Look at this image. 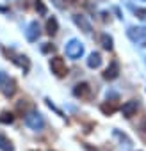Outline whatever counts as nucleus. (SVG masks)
<instances>
[{"mask_svg":"<svg viewBox=\"0 0 146 151\" xmlns=\"http://www.w3.org/2000/svg\"><path fill=\"white\" fill-rule=\"evenodd\" d=\"M38 36H39V25H38V22H32V23L29 25L27 39H29V41H36V39H38Z\"/></svg>","mask_w":146,"mask_h":151,"instance_id":"obj_11","label":"nucleus"},{"mask_svg":"<svg viewBox=\"0 0 146 151\" xmlns=\"http://www.w3.org/2000/svg\"><path fill=\"white\" fill-rule=\"evenodd\" d=\"M73 18H75V23H77L79 27H82V29H84V32H86V34H89V32H91V23L87 22V18H86L84 14H75Z\"/></svg>","mask_w":146,"mask_h":151,"instance_id":"obj_9","label":"nucleus"},{"mask_svg":"<svg viewBox=\"0 0 146 151\" xmlns=\"http://www.w3.org/2000/svg\"><path fill=\"white\" fill-rule=\"evenodd\" d=\"M36 9H38L41 14H46V7H45V4L41 2V0H36Z\"/></svg>","mask_w":146,"mask_h":151,"instance_id":"obj_16","label":"nucleus"},{"mask_svg":"<svg viewBox=\"0 0 146 151\" xmlns=\"http://www.w3.org/2000/svg\"><path fill=\"white\" fill-rule=\"evenodd\" d=\"M25 124L32 130H39V128H43L45 121H43V116L39 112H30L25 116Z\"/></svg>","mask_w":146,"mask_h":151,"instance_id":"obj_2","label":"nucleus"},{"mask_svg":"<svg viewBox=\"0 0 146 151\" xmlns=\"http://www.w3.org/2000/svg\"><path fill=\"white\" fill-rule=\"evenodd\" d=\"M102 64V55L100 53H91L89 59H87V66L89 68H100Z\"/></svg>","mask_w":146,"mask_h":151,"instance_id":"obj_13","label":"nucleus"},{"mask_svg":"<svg viewBox=\"0 0 146 151\" xmlns=\"http://www.w3.org/2000/svg\"><path fill=\"white\" fill-rule=\"evenodd\" d=\"M118 73H119V66H118L116 60H112L111 66L103 71V78L105 80H114V78H118Z\"/></svg>","mask_w":146,"mask_h":151,"instance_id":"obj_7","label":"nucleus"},{"mask_svg":"<svg viewBox=\"0 0 146 151\" xmlns=\"http://www.w3.org/2000/svg\"><path fill=\"white\" fill-rule=\"evenodd\" d=\"M50 69H52V73H55V77H59V78H62V77L68 75V66H66L62 57H52L50 59Z\"/></svg>","mask_w":146,"mask_h":151,"instance_id":"obj_1","label":"nucleus"},{"mask_svg":"<svg viewBox=\"0 0 146 151\" xmlns=\"http://www.w3.org/2000/svg\"><path fill=\"white\" fill-rule=\"evenodd\" d=\"M13 121H14V114H13V112H7V110H4L2 114H0V123L9 124V123H13Z\"/></svg>","mask_w":146,"mask_h":151,"instance_id":"obj_14","label":"nucleus"},{"mask_svg":"<svg viewBox=\"0 0 146 151\" xmlns=\"http://www.w3.org/2000/svg\"><path fill=\"white\" fill-rule=\"evenodd\" d=\"M0 89L4 91V94H6L7 98H11V96H13V94L16 93V82H14L13 78H9V77H7V80L4 82V86L0 87Z\"/></svg>","mask_w":146,"mask_h":151,"instance_id":"obj_8","label":"nucleus"},{"mask_svg":"<svg viewBox=\"0 0 146 151\" xmlns=\"http://www.w3.org/2000/svg\"><path fill=\"white\" fill-rule=\"evenodd\" d=\"M142 128H146V121H144V124H142Z\"/></svg>","mask_w":146,"mask_h":151,"instance_id":"obj_18","label":"nucleus"},{"mask_svg":"<svg viewBox=\"0 0 146 151\" xmlns=\"http://www.w3.org/2000/svg\"><path fill=\"white\" fill-rule=\"evenodd\" d=\"M73 93H75V96L80 98V100H91V96H93V87H91L87 82H82V84H77V86H75Z\"/></svg>","mask_w":146,"mask_h":151,"instance_id":"obj_4","label":"nucleus"},{"mask_svg":"<svg viewBox=\"0 0 146 151\" xmlns=\"http://www.w3.org/2000/svg\"><path fill=\"white\" fill-rule=\"evenodd\" d=\"M135 16L141 18V20H146V9H137L135 11Z\"/></svg>","mask_w":146,"mask_h":151,"instance_id":"obj_17","label":"nucleus"},{"mask_svg":"<svg viewBox=\"0 0 146 151\" xmlns=\"http://www.w3.org/2000/svg\"><path fill=\"white\" fill-rule=\"evenodd\" d=\"M82 53H84V46H82L79 41L71 39V41L66 45V55H68L69 59H79Z\"/></svg>","mask_w":146,"mask_h":151,"instance_id":"obj_3","label":"nucleus"},{"mask_svg":"<svg viewBox=\"0 0 146 151\" xmlns=\"http://www.w3.org/2000/svg\"><path fill=\"white\" fill-rule=\"evenodd\" d=\"M121 114H123L125 117H134V116L137 114V101H135V100H130V101L123 103Z\"/></svg>","mask_w":146,"mask_h":151,"instance_id":"obj_5","label":"nucleus"},{"mask_svg":"<svg viewBox=\"0 0 146 151\" xmlns=\"http://www.w3.org/2000/svg\"><path fill=\"white\" fill-rule=\"evenodd\" d=\"M118 109H119V105H118V101H116V100H105V101L100 105V110H102L105 116H111V114H114Z\"/></svg>","mask_w":146,"mask_h":151,"instance_id":"obj_6","label":"nucleus"},{"mask_svg":"<svg viewBox=\"0 0 146 151\" xmlns=\"http://www.w3.org/2000/svg\"><path fill=\"white\" fill-rule=\"evenodd\" d=\"M57 30H59V22H57V18H53V16L48 18V20H46V34H48V36H53Z\"/></svg>","mask_w":146,"mask_h":151,"instance_id":"obj_10","label":"nucleus"},{"mask_svg":"<svg viewBox=\"0 0 146 151\" xmlns=\"http://www.w3.org/2000/svg\"><path fill=\"white\" fill-rule=\"evenodd\" d=\"M100 41H102V46H103L105 50H112V37H111V36H107V34H102Z\"/></svg>","mask_w":146,"mask_h":151,"instance_id":"obj_15","label":"nucleus"},{"mask_svg":"<svg viewBox=\"0 0 146 151\" xmlns=\"http://www.w3.org/2000/svg\"><path fill=\"white\" fill-rule=\"evenodd\" d=\"M0 149H2V151H14L13 142L6 135H2V133H0Z\"/></svg>","mask_w":146,"mask_h":151,"instance_id":"obj_12","label":"nucleus"}]
</instances>
